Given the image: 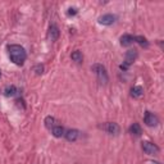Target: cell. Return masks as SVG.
Returning <instances> with one entry per match:
<instances>
[{"label": "cell", "instance_id": "6da1fadb", "mask_svg": "<svg viewBox=\"0 0 164 164\" xmlns=\"http://www.w3.org/2000/svg\"><path fill=\"white\" fill-rule=\"evenodd\" d=\"M8 51H9L11 60L17 65H22L26 62V59H27V53H26L24 48L21 45L12 44L8 46Z\"/></svg>", "mask_w": 164, "mask_h": 164}, {"label": "cell", "instance_id": "7a4b0ae2", "mask_svg": "<svg viewBox=\"0 0 164 164\" xmlns=\"http://www.w3.org/2000/svg\"><path fill=\"white\" fill-rule=\"evenodd\" d=\"M91 69L92 72L98 76V80L100 83H108L109 78H108V73H107V69H105V67L104 65H101V64H94L91 67Z\"/></svg>", "mask_w": 164, "mask_h": 164}, {"label": "cell", "instance_id": "3957f363", "mask_svg": "<svg viewBox=\"0 0 164 164\" xmlns=\"http://www.w3.org/2000/svg\"><path fill=\"white\" fill-rule=\"evenodd\" d=\"M136 58H137V50H135V49H129V50L127 51V53H126V58H124L123 64H120L119 68H120L122 71H127V68L135 62Z\"/></svg>", "mask_w": 164, "mask_h": 164}, {"label": "cell", "instance_id": "277c9868", "mask_svg": "<svg viewBox=\"0 0 164 164\" xmlns=\"http://www.w3.org/2000/svg\"><path fill=\"white\" fill-rule=\"evenodd\" d=\"M104 131H107L108 133H110V135H114V136H117V135H119L120 133V127H119V124H117V123H114V122H108V123H104L103 126H100Z\"/></svg>", "mask_w": 164, "mask_h": 164}, {"label": "cell", "instance_id": "5b68a950", "mask_svg": "<svg viewBox=\"0 0 164 164\" xmlns=\"http://www.w3.org/2000/svg\"><path fill=\"white\" fill-rule=\"evenodd\" d=\"M144 122H145L146 126H149V127H155V126H158L159 119H158V117L155 116V114H153L151 111H145Z\"/></svg>", "mask_w": 164, "mask_h": 164}, {"label": "cell", "instance_id": "8992f818", "mask_svg": "<svg viewBox=\"0 0 164 164\" xmlns=\"http://www.w3.org/2000/svg\"><path fill=\"white\" fill-rule=\"evenodd\" d=\"M142 150H144L145 154H148V155H157L159 153V148L150 141L142 142Z\"/></svg>", "mask_w": 164, "mask_h": 164}, {"label": "cell", "instance_id": "52a82bcc", "mask_svg": "<svg viewBox=\"0 0 164 164\" xmlns=\"http://www.w3.org/2000/svg\"><path fill=\"white\" fill-rule=\"evenodd\" d=\"M117 19V17L114 14H104V15H101L99 17V23L103 24V26H110V24H113Z\"/></svg>", "mask_w": 164, "mask_h": 164}, {"label": "cell", "instance_id": "ba28073f", "mask_svg": "<svg viewBox=\"0 0 164 164\" xmlns=\"http://www.w3.org/2000/svg\"><path fill=\"white\" fill-rule=\"evenodd\" d=\"M80 135H81V132L78 131V129H68V131L64 133L67 141H69V142L76 141L80 137Z\"/></svg>", "mask_w": 164, "mask_h": 164}, {"label": "cell", "instance_id": "9c48e42d", "mask_svg": "<svg viewBox=\"0 0 164 164\" xmlns=\"http://www.w3.org/2000/svg\"><path fill=\"white\" fill-rule=\"evenodd\" d=\"M59 35H60V32L57 26H50L49 32H48V39L50 41H57L59 39Z\"/></svg>", "mask_w": 164, "mask_h": 164}, {"label": "cell", "instance_id": "30bf717a", "mask_svg": "<svg viewBox=\"0 0 164 164\" xmlns=\"http://www.w3.org/2000/svg\"><path fill=\"white\" fill-rule=\"evenodd\" d=\"M129 133L136 136V137H140L142 135V128L139 123H132L131 127H129Z\"/></svg>", "mask_w": 164, "mask_h": 164}, {"label": "cell", "instance_id": "8fae6325", "mask_svg": "<svg viewBox=\"0 0 164 164\" xmlns=\"http://www.w3.org/2000/svg\"><path fill=\"white\" fill-rule=\"evenodd\" d=\"M131 95L135 99H140L144 95V89L141 87V86H133V87L131 89Z\"/></svg>", "mask_w": 164, "mask_h": 164}, {"label": "cell", "instance_id": "7c38bea8", "mask_svg": "<svg viewBox=\"0 0 164 164\" xmlns=\"http://www.w3.org/2000/svg\"><path fill=\"white\" fill-rule=\"evenodd\" d=\"M132 42H135L132 35H123L122 37H120V45L122 46H129Z\"/></svg>", "mask_w": 164, "mask_h": 164}, {"label": "cell", "instance_id": "4fadbf2b", "mask_svg": "<svg viewBox=\"0 0 164 164\" xmlns=\"http://www.w3.org/2000/svg\"><path fill=\"white\" fill-rule=\"evenodd\" d=\"M51 133H53L54 137H62L64 136V128L62 126H54L53 128H51Z\"/></svg>", "mask_w": 164, "mask_h": 164}, {"label": "cell", "instance_id": "5bb4252c", "mask_svg": "<svg viewBox=\"0 0 164 164\" xmlns=\"http://www.w3.org/2000/svg\"><path fill=\"white\" fill-rule=\"evenodd\" d=\"M71 58H72L73 62H77V63H81L82 60H83V55H82V53H81L80 50L73 51L72 55H71Z\"/></svg>", "mask_w": 164, "mask_h": 164}, {"label": "cell", "instance_id": "9a60e30c", "mask_svg": "<svg viewBox=\"0 0 164 164\" xmlns=\"http://www.w3.org/2000/svg\"><path fill=\"white\" fill-rule=\"evenodd\" d=\"M4 94H5V96H14V95L17 94V87L14 85L6 86L5 90H4Z\"/></svg>", "mask_w": 164, "mask_h": 164}, {"label": "cell", "instance_id": "2e32d148", "mask_svg": "<svg viewBox=\"0 0 164 164\" xmlns=\"http://www.w3.org/2000/svg\"><path fill=\"white\" fill-rule=\"evenodd\" d=\"M45 126H46V128H49V129H51L54 127V123H55V118L54 117H51V116H48L46 118H45Z\"/></svg>", "mask_w": 164, "mask_h": 164}, {"label": "cell", "instance_id": "e0dca14e", "mask_svg": "<svg viewBox=\"0 0 164 164\" xmlns=\"http://www.w3.org/2000/svg\"><path fill=\"white\" fill-rule=\"evenodd\" d=\"M133 41L139 42V44H140L141 46H148V45H149L148 40H146L144 36H133Z\"/></svg>", "mask_w": 164, "mask_h": 164}, {"label": "cell", "instance_id": "ac0fdd59", "mask_svg": "<svg viewBox=\"0 0 164 164\" xmlns=\"http://www.w3.org/2000/svg\"><path fill=\"white\" fill-rule=\"evenodd\" d=\"M33 72H35L36 74H42L44 73V65H41V64H37L33 67Z\"/></svg>", "mask_w": 164, "mask_h": 164}, {"label": "cell", "instance_id": "d6986e66", "mask_svg": "<svg viewBox=\"0 0 164 164\" xmlns=\"http://www.w3.org/2000/svg\"><path fill=\"white\" fill-rule=\"evenodd\" d=\"M68 15H76L77 13H78V11H77V8H68Z\"/></svg>", "mask_w": 164, "mask_h": 164}, {"label": "cell", "instance_id": "ffe728a7", "mask_svg": "<svg viewBox=\"0 0 164 164\" xmlns=\"http://www.w3.org/2000/svg\"><path fill=\"white\" fill-rule=\"evenodd\" d=\"M153 164H160V163H158V162H154V163H153Z\"/></svg>", "mask_w": 164, "mask_h": 164}, {"label": "cell", "instance_id": "44dd1931", "mask_svg": "<svg viewBox=\"0 0 164 164\" xmlns=\"http://www.w3.org/2000/svg\"><path fill=\"white\" fill-rule=\"evenodd\" d=\"M0 77H2V72H0Z\"/></svg>", "mask_w": 164, "mask_h": 164}]
</instances>
